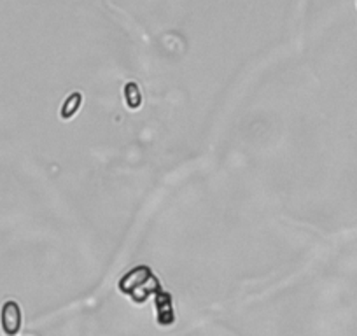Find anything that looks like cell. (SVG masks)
Wrapping results in <instances>:
<instances>
[{
  "instance_id": "3",
  "label": "cell",
  "mask_w": 357,
  "mask_h": 336,
  "mask_svg": "<svg viewBox=\"0 0 357 336\" xmlns=\"http://www.w3.org/2000/svg\"><path fill=\"white\" fill-rule=\"evenodd\" d=\"M125 95H126V104H128L130 109L140 107V104H142V95H140V90L135 82H128V84H126Z\"/></svg>"
},
{
  "instance_id": "1",
  "label": "cell",
  "mask_w": 357,
  "mask_h": 336,
  "mask_svg": "<svg viewBox=\"0 0 357 336\" xmlns=\"http://www.w3.org/2000/svg\"><path fill=\"white\" fill-rule=\"evenodd\" d=\"M0 326L8 336H16L22 329V308L16 301H6L0 310Z\"/></svg>"
},
{
  "instance_id": "2",
  "label": "cell",
  "mask_w": 357,
  "mask_h": 336,
  "mask_svg": "<svg viewBox=\"0 0 357 336\" xmlns=\"http://www.w3.org/2000/svg\"><path fill=\"white\" fill-rule=\"evenodd\" d=\"M81 104H82V95L79 93L70 95V97L67 98V102L63 104V107H61V118L63 119L72 118V116L79 111Z\"/></svg>"
}]
</instances>
